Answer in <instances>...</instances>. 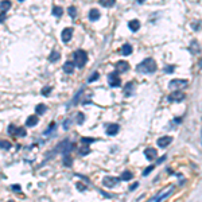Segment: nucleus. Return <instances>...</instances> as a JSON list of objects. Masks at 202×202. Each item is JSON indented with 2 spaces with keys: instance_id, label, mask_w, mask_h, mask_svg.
<instances>
[{
  "instance_id": "29",
  "label": "nucleus",
  "mask_w": 202,
  "mask_h": 202,
  "mask_svg": "<svg viewBox=\"0 0 202 202\" xmlns=\"http://www.w3.org/2000/svg\"><path fill=\"white\" fill-rule=\"evenodd\" d=\"M152 170H154V166H148L147 168H144V171H143V175H144V176H147V175H148V174H150V172H151Z\"/></svg>"
},
{
  "instance_id": "19",
  "label": "nucleus",
  "mask_w": 202,
  "mask_h": 202,
  "mask_svg": "<svg viewBox=\"0 0 202 202\" xmlns=\"http://www.w3.org/2000/svg\"><path fill=\"white\" fill-rule=\"evenodd\" d=\"M132 172H130V171H124L123 174H121V176H120V179L121 181H130V179H132Z\"/></svg>"
},
{
  "instance_id": "25",
  "label": "nucleus",
  "mask_w": 202,
  "mask_h": 202,
  "mask_svg": "<svg viewBox=\"0 0 202 202\" xmlns=\"http://www.w3.org/2000/svg\"><path fill=\"white\" fill-rule=\"evenodd\" d=\"M100 3H101V5H104V7H112V5H114V0H109V1L101 0Z\"/></svg>"
},
{
  "instance_id": "31",
  "label": "nucleus",
  "mask_w": 202,
  "mask_h": 202,
  "mask_svg": "<svg viewBox=\"0 0 202 202\" xmlns=\"http://www.w3.org/2000/svg\"><path fill=\"white\" fill-rule=\"evenodd\" d=\"M18 132H16V134L19 135V136H26L27 135V132H26V130H24V128H18Z\"/></svg>"
},
{
  "instance_id": "18",
  "label": "nucleus",
  "mask_w": 202,
  "mask_h": 202,
  "mask_svg": "<svg viewBox=\"0 0 202 202\" xmlns=\"http://www.w3.org/2000/svg\"><path fill=\"white\" fill-rule=\"evenodd\" d=\"M11 8V1H1L0 3V11L1 12H5L7 10Z\"/></svg>"
},
{
  "instance_id": "15",
  "label": "nucleus",
  "mask_w": 202,
  "mask_h": 202,
  "mask_svg": "<svg viewBox=\"0 0 202 202\" xmlns=\"http://www.w3.org/2000/svg\"><path fill=\"white\" fill-rule=\"evenodd\" d=\"M121 53H123V55H125V57H127V55H131V54H132V46L128 45V43H127V45H123Z\"/></svg>"
},
{
  "instance_id": "1",
  "label": "nucleus",
  "mask_w": 202,
  "mask_h": 202,
  "mask_svg": "<svg viewBox=\"0 0 202 202\" xmlns=\"http://www.w3.org/2000/svg\"><path fill=\"white\" fill-rule=\"evenodd\" d=\"M158 66H156L155 61L152 58H145L143 62H140L136 67V70L139 73H143V74H151V73H155Z\"/></svg>"
},
{
  "instance_id": "28",
  "label": "nucleus",
  "mask_w": 202,
  "mask_h": 202,
  "mask_svg": "<svg viewBox=\"0 0 202 202\" xmlns=\"http://www.w3.org/2000/svg\"><path fill=\"white\" fill-rule=\"evenodd\" d=\"M100 77V74L97 72H94L93 74H92V76H90V78H89L88 80V82H93V81H96V80H97V78Z\"/></svg>"
},
{
  "instance_id": "9",
  "label": "nucleus",
  "mask_w": 202,
  "mask_h": 202,
  "mask_svg": "<svg viewBox=\"0 0 202 202\" xmlns=\"http://www.w3.org/2000/svg\"><path fill=\"white\" fill-rule=\"evenodd\" d=\"M119 131H120L119 124H109L108 128H107V135H109V136H114Z\"/></svg>"
},
{
  "instance_id": "24",
  "label": "nucleus",
  "mask_w": 202,
  "mask_h": 202,
  "mask_svg": "<svg viewBox=\"0 0 202 202\" xmlns=\"http://www.w3.org/2000/svg\"><path fill=\"white\" fill-rule=\"evenodd\" d=\"M132 86H134V84L132 82H128L127 85H125V89H124V93L128 96V94L132 93Z\"/></svg>"
},
{
  "instance_id": "30",
  "label": "nucleus",
  "mask_w": 202,
  "mask_h": 202,
  "mask_svg": "<svg viewBox=\"0 0 202 202\" xmlns=\"http://www.w3.org/2000/svg\"><path fill=\"white\" fill-rule=\"evenodd\" d=\"M89 152H90V150H89L88 147H82V148L80 150V154H81V155H88Z\"/></svg>"
},
{
  "instance_id": "27",
  "label": "nucleus",
  "mask_w": 202,
  "mask_h": 202,
  "mask_svg": "<svg viewBox=\"0 0 202 202\" xmlns=\"http://www.w3.org/2000/svg\"><path fill=\"white\" fill-rule=\"evenodd\" d=\"M81 141H82L84 144H90V143L96 141V139H93V138H82V139H81Z\"/></svg>"
},
{
  "instance_id": "10",
  "label": "nucleus",
  "mask_w": 202,
  "mask_h": 202,
  "mask_svg": "<svg viewBox=\"0 0 202 202\" xmlns=\"http://www.w3.org/2000/svg\"><path fill=\"white\" fill-rule=\"evenodd\" d=\"M144 155H145V158L148 159V161H154L156 158V155H158V152H156V150L155 148H147V150L144 151Z\"/></svg>"
},
{
  "instance_id": "6",
  "label": "nucleus",
  "mask_w": 202,
  "mask_h": 202,
  "mask_svg": "<svg viewBox=\"0 0 202 202\" xmlns=\"http://www.w3.org/2000/svg\"><path fill=\"white\" fill-rule=\"evenodd\" d=\"M171 141H172V138H171V136H162V138L158 139L156 143H158V145H159L161 148H166Z\"/></svg>"
},
{
  "instance_id": "21",
  "label": "nucleus",
  "mask_w": 202,
  "mask_h": 202,
  "mask_svg": "<svg viewBox=\"0 0 202 202\" xmlns=\"http://www.w3.org/2000/svg\"><path fill=\"white\" fill-rule=\"evenodd\" d=\"M58 59H59V53L58 51H53L51 55L49 57V61H50V62H57Z\"/></svg>"
},
{
  "instance_id": "12",
  "label": "nucleus",
  "mask_w": 202,
  "mask_h": 202,
  "mask_svg": "<svg viewBox=\"0 0 202 202\" xmlns=\"http://www.w3.org/2000/svg\"><path fill=\"white\" fill-rule=\"evenodd\" d=\"M74 63L70 62V61H67V62H65V65H63V72L66 73V74H72L73 72H74Z\"/></svg>"
},
{
  "instance_id": "26",
  "label": "nucleus",
  "mask_w": 202,
  "mask_h": 202,
  "mask_svg": "<svg viewBox=\"0 0 202 202\" xmlns=\"http://www.w3.org/2000/svg\"><path fill=\"white\" fill-rule=\"evenodd\" d=\"M63 164H65V166H67V167L72 166V158H70L69 155H65V159H63Z\"/></svg>"
},
{
  "instance_id": "41",
  "label": "nucleus",
  "mask_w": 202,
  "mask_h": 202,
  "mask_svg": "<svg viewBox=\"0 0 202 202\" xmlns=\"http://www.w3.org/2000/svg\"><path fill=\"white\" fill-rule=\"evenodd\" d=\"M138 185H139V183H134V185H132V187H131V190H135V189L138 187Z\"/></svg>"
},
{
  "instance_id": "20",
  "label": "nucleus",
  "mask_w": 202,
  "mask_h": 202,
  "mask_svg": "<svg viewBox=\"0 0 202 202\" xmlns=\"http://www.w3.org/2000/svg\"><path fill=\"white\" fill-rule=\"evenodd\" d=\"M35 111L38 114H43L46 112V105H43V104H38L35 107Z\"/></svg>"
},
{
  "instance_id": "8",
  "label": "nucleus",
  "mask_w": 202,
  "mask_h": 202,
  "mask_svg": "<svg viewBox=\"0 0 202 202\" xmlns=\"http://www.w3.org/2000/svg\"><path fill=\"white\" fill-rule=\"evenodd\" d=\"M73 36V28L72 27H67V28H65L62 31V35H61V38H62L63 42H69L70 39H72Z\"/></svg>"
},
{
  "instance_id": "35",
  "label": "nucleus",
  "mask_w": 202,
  "mask_h": 202,
  "mask_svg": "<svg viewBox=\"0 0 202 202\" xmlns=\"http://www.w3.org/2000/svg\"><path fill=\"white\" fill-rule=\"evenodd\" d=\"M16 130H18V128H15V125H10V127H8V134H12V135L16 134L15 132Z\"/></svg>"
},
{
  "instance_id": "38",
  "label": "nucleus",
  "mask_w": 202,
  "mask_h": 202,
  "mask_svg": "<svg viewBox=\"0 0 202 202\" xmlns=\"http://www.w3.org/2000/svg\"><path fill=\"white\" fill-rule=\"evenodd\" d=\"M77 187H78V190H85L86 187L82 186V183H77Z\"/></svg>"
},
{
  "instance_id": "7",
  "label": "nucleus",
  "mask_w": 202,
  "mask_h": 202,
  "mask_svg": "<svg viewBox=\"0 0 202 202\" xmlns=\"http://www.w3.org/2000/svg\"><path fill=\"white\" fill-rule=\"evenodd\" d=\"M128 69H130V65H128V62H125V61H119V62L116 63V72L117 73H125Z\"/></svg>"
},
{
  "instance_id": "16",
  "label": "nucleus",
  "mask_w": 202,
  "mask_h": 202,
  "mask_svg": "<svg viewBox=\"0 0 202 202\" xmlns=\"http://www.w3.org/2000/svg\"><path fill=\"white\" fill-rule=\"evenodd\" d=\"M99 18H100L99 10H90V12H89V19H90V20H97Z\"/></svg>"
},
{
  "instance_id": "2",
  "label": "nucleus",
  "mask_w": 202,
  "mask_h": 202,
  "mask_svg": "<svg viewBox=\"0 0 202 202\" xmlns=\"http://www.w3.org/2000/svg\"><path fill=\"white\" fill-rule=\"evenodd\" d=\"M88 61V54L86 51H84V50H77V51L74 53V66L80 67V69H82L85 66V63Z\"/></svg>"
},
{
  "instance_id": "33",
  "label": "nucleus",
  "mask_w": 202,
  "mask_h": 202,
  "mask_svg": "<svg viewBox=\"0 0 202 202\" xmlns=\"http://www.w3.org/2000/svg\"><path fill=\"white\" fill-rule=\"evenodd\" d=\"M50 92H51V88H50V86H46V88L42 90V94H43V96H47Z\"/></svg>"
},
{
  "instance_id": "3",
  "label": "nucleus",
  "mask_w": 202,
  "mask_h": 202,
  "mask_svg": "<svg viewBox=\"0 0 202 202\" xmlns=\"http://www.w3.org/2000/svg\"><path fill=\"white\" fill-rule=\"evenodd\" d=\"M108 84H109V86H112V88L120 86L121 80H120V77H119V73L113 72V73H111V74H108Z\"/></svg>"
},
{
  "instance_id": "23",
  "label": "nucleus",
  "mask_w": 202,
  "mask_h": 202,
  "mask_svg": "<svg viewBox=\"0 0 202 202\" xmlns=\"http://www.w3.org/2000/svg\"><path fill=\"white\" fill-rule=\"evenodd\" d=\"M67 12H69V15L72 16V18H76V15H77V10H76L74 5H70V7L67 8Z\"/></svg>"
},
{
  "instance_id": "40",
  "label": "nucleus",
  "mask_w": 202,
  "mask_h": 202,
  "mask_svg": "<svg viewBox=\"0 0 202 202\" xmlns=\"http://www.w3.org/2000/svg\"><path fill=\"white\" fill-rule=\"evenodd\" d=\"M166 72L167 73H171V72H174V67L170 66V67H166Z\"/></svg>"
},
{
  "instance_id": "17",
  "label": "nucleus",
  "mask_w": 202,
  "mask_h": 202,
  "mask_svg": "<svg viewBox=\"0 0 202 202\" xmlns=\"http://www.w3.org/2000/svg\"><path fill=\"white\" fill-rule=\"evenodd\" d=\"M62 12H63L62 7H59V5H54V7H53V15L54 16H61Z\"/></svg>"
},
{
  "instance_id": "34",
  "label": "nucleus",
  "mask_w": 202,
  "mask_h": 202,
  "mask_svg": "<svg viewBox=\"0 0 202 202\" xmlns=\"http://www.w3.org/2000/svg\"><path fill=\"white\" fill-rule=\"evenodd\" d=\"M84 120H85V116H84V113H78V124H82Z\"/></svg>"
},
{
  "instance_id": "4",
  "label": "nucleus",
  "mask_w": 202,
  "mask_h": 202,
  "mask_svg": "<svg viewBox=\"0 0 202 202\" xmlns=\"http://www.w3.org/2000/svg\"><path fill=\"white\" fill-rule=\"evenodd\" d=\"M182 100H185V93L181 90H175L168 96V101L170 103H181Z\"/></svg>"
},
{
  "instance_id": "22",
  "label": "nucleus",
  "mask_w": 202,
  "mask_h": 202,
  "mask_svg": "<svg viewBox=\"0 0 202 202\" xmlns=\"http://www.w3.org/2000/svg\"><path fill=\"white\" fill-rule=\"evenodd\" d=\"M0 148H3V150H10L11 143L7 141V140H0Z\"/></svg>"
},
{
  "instance_id": "39",
  "label": "nucleus",
  "mask_w": 202,
  "mask_h": 202,
  "mask_svg": "<svg viewBox=\"0 0 202 202\" xmlns=\"http://www.w3.org/2000/svg\"><path fill=\"white\" fill-rule=\"evenodd\" d=\"M12 190H15V191H19V190H20V186H18V185H14V186H12Z\"/></svg>"
},
{
  "instance_id": "37",
  "label": "nucleus",
  "mask_w": 202,
  "mask_h": 202,
  "mask_svg": "<svg viewBox=\"0 0 202 202\" xmlns=\"http://www.w3.org/2000/svg\"><path fill=\"white\" fill-rule=\"evenodd\" d=\"M53 127H55V123H51V124H50V127H49V130L46 131V134H50V132H51Z\"/></svg>"
},
{
  "instance_id": "13",
  "label": "nucleus",
  "mask_w": 202,
  "mask_h": 202,
  "mask_svg": "<svg viewBox=\"0 0 202 202\" xmlns=\"http://www.w3.org/2000/svg\"><path fill=\"white\" fill-rule=\"evenodd\" d=\"M38 121H39V119H38V116H30L28 119H27V121H26V125L27 127H35L36 124H38Z\"/></svg>"
},
{
  "instance_id": "36",
  "label": "nucleus",
  "mask_w": 202,
  "mask_h": 202,
  "mask_svg": "<svg viewBox=\"0 0 202 202\" xmlns=\"http://www.w3.org/2000/svg\"><path fill=\"white\" fill-rule=\"evenodd\" d=\"M5 18H7L5 12H0V23H3V22L5 20Z\"/></svg>"
},
{
  "instance_id": "5",
  "label": "nucleus",
  "mask_w": 202,
  "mask_h": 202,
  "mask_svg": "<svg viewBox=\"0 0 202 202\" xmlns=\"http://www.w3.org/2000/svg\"><path fill=\"white\" fill-rule=\"evenodd\" d=\"M117 182H119V178H114V176H105L103 181V185L105 187H114L117 185Z\"/></svg>"
},
{
  "instance_id": "11",
  "label": "nucleus",
  "mask_w": 202,
  "mask_h": 202,
  "mask_svg": "<svg viewBox=\"0 0 202 202\" xmlns=\"http://www.w3.org/2000/svg\"><path fill=\"white\" fill-rule=\"evenodd\" d=\"M185 85H187L186 80H172L168 84L170 88H179V86H185Z\"/></svg>"
},
{
  "instance_id": "14",
  "label": "nucleus",
  "mask_w": 202,
  "mask_h": 202,
  "mask_svg": "<svg viewBox=\"0 0 202 202\" xmlns=\"http://www.w3.org/2000/svg\"><path fill=\"white\" fill-rule=\"evenodd\" d=\"M128 27H130L131 31H138V30L140 28V22L134 19V20H131L130 23H128Z\"/></svg>"
},
{
  "instance_id": "32",
  "label": "nucleus",
  "mask_w": 202,
  "mask_h": 202,
  "mask_svg": "<svg viewBox=\"0 0 202 202\" xmlns=\"http://www.w3.org/2000/svg\"><path fill=\"white\" fill-rule=\"evenodd\" d=\"M171 191H172V190H168V191H167L166 194H163L162 197H159V198H158V199H156V202H161L162 199H164V198H166V197H168V195H170V194H171Z\"/></svg>"
}]
</instances>
